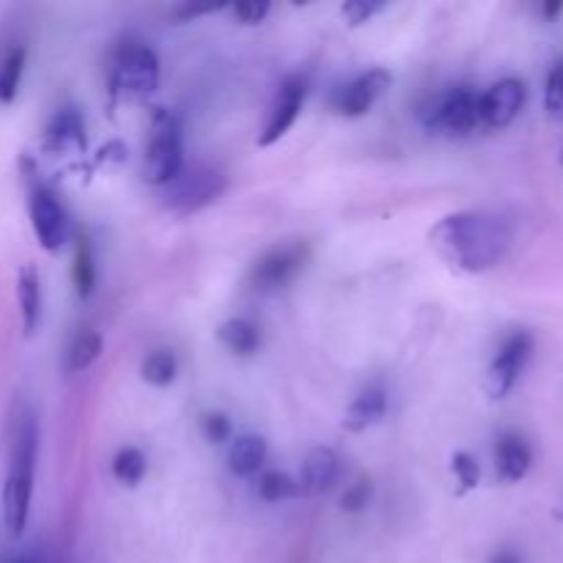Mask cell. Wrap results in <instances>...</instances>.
<instances>
[{
	"instance_id": "cell-1",
	"label": "cell",
	"mask_w": 563,
	"mask_h": 563,
	"mask_svg": "<svg viewBox=\"0 0 563 563\" xmlns=\"http://www.w3.org/2000/svg\"><path fill=\"white\" fill-rule=\"evenodd\" d=\"M432 247L462 273H487L511 247V225L493 212H456L429 234Z\"/></svg>"
},
{
	"instance_id": "cell-2",
	"label": "cell",
	"mask_w": 563,
	"mask_h": 563,
	"mask_svg": "<svg viewBox=\"0 0 563 563\" xmlns=\"http://www.w3.org/2000/svg\"><path fill=\"white\" fill-rule=\"evenodd\" d=\"M38 427L27 405H16L9 418V462L3 478V522L11 537H22L31 517L33 478H36Z\"/></svg>"
},
{
	"instance_id": "cell-3",
	"label": "cell",
	"mask_w": 563,
	"mask_h": 563,
	"mask_svg": "<svg viewBox=\"0 0 563 563\" xmlns=\"http://www.w3.org/2000/svg\"><path fill=\"white\" fill-rule=\"evenodd\" d=\"M181 170H185V148H181L179 119L157 108L152 115L146 154H143V179L154 187H168Z\"/></svg>"
},
{
	"instance_id": "cell-4",
	"label": "cell",
	"mask_w": 563,
	"mask_h": 563,
	"mask_svg": "<svg viewBox=\"0 0 563 563\" xmlns=\"http://www.w3.org/2000/svg\"><path fill=\"white\" fill-rule=\"evenodd\" d=\"M478 97H482V93L473 91L471 86L449 88V91L438 93V97H432L423 104L421 124L427 126L432 135H471V132L482 124V115H478Z\"/></svg>"
},
{
	"instance_id": "cell-5",
	"label": "cell",
	"mask_w": 563,
	"mask_h": 563,
	"mask_svg": "<svg viewBox=\"0 0 563 563\" xmlns=\"http://www.w3.org/2000/svg\"><path fill=\"white\" fill-rule=\"evenodd\" d=\"M110 80L121 93H148L159 82V58L148 44H124L110 66Z\"/></svg>"
},
{
	"instance_id": "cell-6",
	"label": "cell",
	"mask_w": 563,
	"mask_h": 563,
	"mask_svg": "<svg viewBox=\"0 0 563 563\" xmlns=\"http://www.w3.org/2000/svg\"><path fill=\"white\" fill-rule=\"evenodd\" d=\"M27 212H31V225L38 245L47 253H58L66 245V240H69V214H66L58 196L49 187L33 181L31 198H27Z\"/></svg>"
},
{
	"instance_id": "cell-7",
	"label": "cell",
	"mask_w": 563,
	"mask_h": 563,
	"mask_svg": "<svg viewBox=\"0 0 563 563\" xmlns=\"http://www.w3.org/2000/svg\"><path fill=\"white\" fill-rule=\"evenodd\" d=\"M225 190L223 174L214 168H192L181 170L174 181L168 185V207L179 214H192L198 209L209 207L218 201L220 192Z\"/></svg>"
},
{
	"instance_id": "cell-8",
	"label": "cell",
	"mask_w": 563,
	"mask_h": 563,
	"mask_svg": "<svg viewBox=\"0 0 563 563\" xmlns=\"http://www.w3.org/2000/svg\"><path fill=\"white\" fill-rule=\"evenodd\" d=\"M531 352L533 339L526 330H517V333H511L509 339L500 344L498 355H495L493 366H489V394H493L495 399H504V396H509L511 390H515L517 379L522 377L528 361H531Z\"/></svg>"
},
{
	"instance_id": "cell-9",
	"label": "cell",
	"mask_w": 563,
	"mask_h": 563,
	"mask_svg": "<svg viewBox=\"0 0 563 563\" xmlns=\"http://www.w3.org/2000/svg\"><path fill=\"white\" fill-rule=\"evenodd\" d=\"M390 82H394V77L385 69H368L363 71V75H357L355 80L346 82V86L335 88L330 104H333V110L339 115L361 119V115H366L368 110L383 99V93L388 91Z\"/></svg>"
},
{
	"instance_id": "cell-10",
	"label": "cell",
	"mask_w": 563,
	"mask_h": 563,
	"mask_svg": "<svg viewBox=\"0 0 563 563\" xmlns=\"http://www.w3.org/2000/svg\"><path fill=\"white\" fill-rule=\"evenodd\" d=\"M528 99L526 82L517 77H504V80L493 82L487 91L478 97V115L482 124L489 130H506L517 115L522 113Z\"/></svg>"
},
{
	"instance_id": "cell-11",
	"label": "cell",
	"mask_w": 563,
	"mask_h": 563,
	"mask_svg": "<svg viewBox=\"0 0 563 563\" xmlns=\"http://www.w3.org/2000/svg\"><path fill=\"white\" fill-rule=\"evenodd\" d=\"M306 80L302 77H286L278 88V97H275L273 108H269L267 124H264L262 135H258V146H273L278 143L286 132L291 130V124L300 115L302 102H306Z\"/></svg>"
},
{
	"instance_id": "cell-12",
	"label": "cell",
	"mask_w": 563,
	"mask_h": 563,
	"mask_svg": "<svg viewBox=\"0 0 563 563\" xmlns=\"http://www.w3.org/2000/svg\"><path fill=\"white\" fill-rule=\"evenodd\" d=\"M308 258V251L306 245H280V247H273L269 253H264L262 258L256 262V267H253V284H256V289H280V286L289 284L291 278H295L297 273L302 269V264H306Z\"/></svg>"
},
{
	"instance_id": "cell-13",
	"label": "cell",
	"mask_w": 563,
	"mask_h": 563,
	"mask_svg": "<svg viewBox=\"0 0 563 563\" xmlns=\"http://www.w3.org/2000/svg\"><path fill=\"white\" fill-rule=\"evenodd\" d=\"M341 476V460L333 449L328 445H319V449L308 451V456L302 460V473H300V487L302 495L308 498H319V495L330 493L335 487Z\"/></svg>"
},
{
	"instance_id": "cell-14",
	"label": "cell",
	"mask_w": 563,
	"mask_h": 563,
	"mask_svg": "<svg viewBox=\"0 0 563 563\" xmlns=\"http://www.w3.org/2000/svg\"><path fill=\"white\" fill-rule=\"evenodd\" d=\"M533 465V451L522 434L506 432L498 438L495 445V467H498L500 482L517 484L528 476Z\"/></svg>"
},
{
	"instance_id": "cell-15",
	"label": "cell",
	"mask_w": 563,
	"mask_h": 563,
	"mask_svg": "<svg viewBox=\"0 0 563 563\" xmlns=\"http://www.w3.org/2000/svg\"><path fill=\"white\" fill-rule=\"evenodd\" d=\"M385 410H388V390L383 385H368L352 399L350 410L344 416V427L350 432H366L368 427H374L385 416Z\"/></svg>"
},
{
	"instance_id": "cell-16",
	"label": "cell",
	"mask_w": 563,
	"mask_h": 563,
	"mask_svg": "<svg viewBox=\"0 0 563 563\" xmlns=\"http://www.w3.org/2000/svg\"><path fill=\"white\" fill-rule=\"evenodd\" d=\"M86 126H82L80 113L75 108H64L55 113V119L49 121L47 132H44V148L49 152H77V148L86 146Z\"/></svg>"
},
{
	"instance_id": "cell-17",
	"label": "cell",
	"mask_w": 563,
	"mask_h": 563,
	"mask_svg": "<svg viewBox=\"0 0 563 563\" xmlns=\"http://www.w3.org/2000/svg\"><path fill=\"white\" fill-rule=\"evenodd\" d=\"M267 462V440L258 434H240L229 449V471L236 478L258 476Z\"/></svg>"
},
{
	"instance_id": "cell-18",
	"label": "cell",
	"mask_w": 563,
	"mask_h": 563,
	"mask_svg": "<svg viewBox=\"0 0 563 563\" xmlns=\"http://www.w3.org/2000/svg\"><path fill=\"white\" fill-rule=\"evenodd\" d=\"M16 302H20L22 328L27 335H33L42 322V280L33 264H25L16 275Z\"/></svg>"
},
{
	"instance_id": "cell-19",
	"label": "cell",
	"mask_w": 563,
	"mask_h": 563,
	"mask_svg": "<svg viewBox=\"0 0 563 563\" xmlns=\"http://www.w3.org/2000/svg\"><path fill=\"white\" fill-rule=\"evenodd\" d=\"M218 339L225 350H231L234 355L242 357L253 355V352H258V346H262V333H258L256 324L247 322V319H229V322H223L218 330Z\"/></svg>"
},
{
	"instance_id": "cell-20",
	"label": "cell",
	"mask_w": 563,
	"mask_h": 563,
	"mask_svg": "<svg viewBox=\"0 0 563 563\" xmlns=\"http://www.w3.org/2000/svg\"><path fill=\"white\" fill-rule=\"evenodd\" d=\"M25 47L22 44H11L0 53V102H14L16 91H20L22 71H25Z\"/></svg>"
},
{
	"instance_id": "cell-21",
	"label": "cell",
	"mask_w": 563,
	"mask_h": 563,
	"mask_svg": "<svg viewBox=\"0 0 563 563\" xmlns=\"http://www.w3.org/2000/svg\"><path fill=\"white\" fill-rule=\"evenodd\" d=\"M71 280H75V289L80 300H88V297L93 295V286H97V267H93V251L88 236H80V240H77Z\"/></svg>"
},
{
	"instance_id": "cell-22",
	"label": "cell",
	"mask_w": 563,
	"mask_h": 563,
	"mask_svg": "<svg viewBox=\"0 0 563 563\" xmlns=\"http://www.w3.org/2000/svg\"><path fill=\"white\" fill-rule=\"evenodd\" d=\"M99 355H102V339L93 330H86V333H80L71 341L69 352H66V368L71 374H80L91 368L99 361Z\"/></svg>"
},
{
	"instance_id": "cell-23",
	"label": "cell",
	"mask_w": 563,
	"mask_h": 563,
	"mask_svg": "<svg viewBox=\"0 0 563 563\" xmlns=\"http://www.w3.org/2000/svg\"><path fill=\"white\" fill-rule=\"evenodd\" d=\"M176 372H179V363H176V355L170 350H154L141 366L143 379L154 388H168L176 379Z\"/></svg>"
},
{
	"instance_id": "cell-24",
	"label": "cell",
	"mask_w": 563,
	"mask_h": 563,
	"mask_svg": "<svg viewBox=\"0 0 563 563\" xmlns=\"http://www.w3.org/2000/svg\"><path fill=\"white\" fill-rule=\"evenodd\" d=\"M113 476L115 482L124 484V487H135V484L143 482L146 476V454L135 445H126L115 454L113 460Z\"/></svg>"
},
{
	"instance_id": "cell-25",
	"label": "cell",
	"mask_w": 563,
	"mask_h": 563,
	"mask_svg": "<svg viewBox=\"0 0 563 563\" xmlns=\"http://www.w3.org/2000/svg\"><path fill=\"white\" fill-rule=\"evenodd\" d=\"M297 493H300V487H297L295 478L286 476V473L267 471L258 476V495H262V500H267V504H280V500L295 498Z\"/></svg>"
},
{
	"instance_id": "cell-26",
	"label": "cell",
	"mask_w": 563,
	"mask_h": 563,
	"mask_svg": "<svg viewBox=\"0 0 563 563\" xmlns=\"http://www.w3.org/2000/svg\"><path fill=\"white\" fill-rule=\"evenodd\" d=\"M544 108L553 119L563 121V60L550 69L548 86H544Z\"/></svg>"
},
{
	"instance_id": "cell-27",
	"label": "cell",
	"mask_w": 563,
	"mask_h": 563,
	"mask_svg": "<svg viewBox=\"0 0 563 563\" xmlns=\"http://www.w3.org/2000/svg\"><path fill=\"white\" fill-rule=\"evenodd\" d=\"M372 482H368V478H357V482H352L350 487H346V493L341 495V509L350 511V515H357V511H363L372 504Z\"/></svg>"
},
{
	"instance_id": "cell-28",
	"label": "cell",
	"mask_w": 563,
	"mask_h": 563,
	"mask_svg": "<svg viewBox=\"0 0 563 563\" xmlns=\"http://www.w3.org/2000/svg\"><path fill=\"white\" fill-rule=\"evenodd\" d=\"M451 471H454L456 482L462 484V489H473L478 487V482H482V467H478V462L473 460L471 454H465V451L454 454V460H451Z\"/></svg>"
},
{
	"instance_id": "cell-29",
	"label": "cell",
	"mask_w": 563,
	"mask_h": 563,
	"mask_svg": "<svg viewBox=\"0 0 563 563\" xmlns=\"http://www.w3.org/2000/svg\"><path fill=\"white\" fill-rule=\"evenodd\" d=\"M201 429L209 443H225L231 438V421L223 412H209V416H203Z\"/></svg>"
},
{
	"instance_id": "cell-30",
	"label": "cell",
	"mask_w": 563,
	"mask_h": 563,
	"mask_svg": "<svg viewBox=\"0 0 563 563\" xmlns=\"http://www.w3.org/2000/svg\"><path fill=\"white\" fill-rule=\"evenodd\" d=\"M379 9H383V5H379V3H366V0H352V3L341 5V11H344V16L352 22V25H361V22H368L374 14H377Z\"/></svg>"
},
{
	"instance_id": "cell-31",
	"label": "cell",
	"mask_w": 563,
	"mask_h": 563,
	"mask_svg": "<svg viewBox=\"0 0 563 563\" xmlns=\"http://www.w3.org/2000/svg\"><path fill=\"white\" fill-rule=\"evenodd\" d=\"M231 11H234V16L242 22V25H258V22L269 14V5L267 3H236Z\"/></svg>"
},
{
	"instance_id": "cell-32",
	"label": "cell",
	"mask_w": 563,
	"mask_h": 563,
	"mask_svg": "<svg viewBox=\"0 0 563 563\" xmlns=\"http://www.w3.org/2000/svg\"><path fill=\"white\" fill-rule=\"evenodd\" d=\"M489 563H522V561H520V555L511 553V550H500V553L493 555V561Z\"/></svg>"
},
{
	"instance_id": "cell-33",
	"label": "cell",
	"mask_w": 563,
	"mask_h": 563,
	"mask_svg": "<svg viewBox=\"0 0 563 563\" xmlns=\"http://www.w3.org/2000/svg\"><path fill=\"white\" fill-rule=\"evenodd\" d=\"M563 11V3H544L542 5V16L544 20H553V16H559Z\"/></svg>"
}]
</instances>
